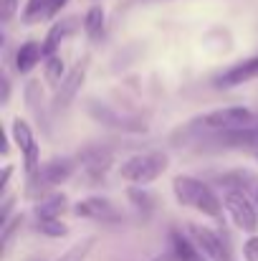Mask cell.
Here are the masks:
<instances>
[{
  "label": "cell",
  "mask_w": 258,
  "mask_h": 261,
  "mask_svg": "<svg viewBox=\"0 0 258 261\" xmlns=\"http://www.w3.org/2000/svg\"><path fill=\"white\" fill-rule=\"evenodd\" d=\"M172 193L180 205H192L195 211H200L210 218H220V213H223V200L213 193L210 185H205L203 180H197L192 175H177L172 180Z\"/></svg>",
  "instance_id": "obj_1"
},
{
  "label": "cell",
  "mask_w": 258,
  "mask_h": 261,
  "mask_svg": "<svg viewBox=\"0 0 258 261\" xmlns=\"http://www.w3.org/2000/svg\"><path fill=\"white\" fill-rule=\"evenodd\" d=\"M167 155L165 152H142V155H134L129 158L127 163H122L119 173L124 180L129 182H137V185H147L152 180H157L160 175L167 170Z\"/></svg>",
  "instance_id": "obj_2"
},
{
  "label": "cell",
  "mask_w": 258,
  "mask_h": 261,
  "mask_svg": "<svg viewBox=\"0 0 258 261\" xmlns=\"http://www.w3.org/2000/svg\"><path fill=\"white\" fill-rule=\"evenodd\" d=\"M74 160L69 158H53L48 163H43L38 168V173L33 177H28V195H38L43 190H51L61 182H66L71 175H74Z\"/></svg>",
  "instance_id": "obj_3"
},
{
  "label": "cell",
  "mask_w": 258,
  "mask_h": 261,
  "mask_svg": "<svg viewBox=\"0 0 258 261\" xmlns=\"http://www.w3.org/2000/svg\"><path fill=\"white\" fill-rule=\"evenodd\" d=\"M223 205L228 211V216L233 218V223L246 231V233H256L258 228V211L256 205L251 203V198L241 190V188H231L223 195Z\"/></svg>",
  "instance_id": "obj_4"
},
{
  "label": "cell",
  "mask_w": 258,
  "mask_h": 261,
  "mask_svg": "<svg viewBox=\"0 0 258 261\" xmlns=\"http://www.w3.org/2000/svg\"><path fill=\"white\" fill-rule=\"evenodd\" d=\"M200 124L208 129H241V127H251L253 124V112L246 107H225V109H215L200 117Z\"/></svg>",
  "instance_id": "obj_5"
},
{
  "label": "cell",
  "mask_w": 258,
  "mask_h": 261,
  "mask_svg": "<svg viewBox=\"0 0 258 261\" xmlns=\"http://www.w3.org/2000/svg\"><path fill=\"white\" fill-rule=\"evenodd\" d=\"M10 135H13V140H15L18 150L23 152L25 175H28V177H33V175L38 173L41 163H38V142H36V137H33V132H31L28 122H25V119H20V117H15V119H13V124H10Z\"/></svg>",
  "instance_id": "obj_6"
},
{
  "label": "cell",
  "mask_w": 258,
  "mask_h": 261,
  "mask_svg": "<svg viewBox=\"0 0 258 261\" xmlns=\"http://www.w3.org/2000/svg\"><path fill=\"white\" fill-rule=\"evenodd\" d=\"M89 112H91L101 124L114 127V129H122V132H145V129H147L145 119L132 117V114H119V112H114V109H109V107H101V104H96V101L89 104Z\"/></svg>",
  "instance_id": "obj_7"
},
{
  "label": "cell",
  "mask_w": 258,
  "mask_h": 261,
  "mask_svg": "<svg viewBox=\"0 0 258 261\" xmlns=\"http://www.w3.org/2000/svg\"><path fill=\"white\" fill-rule=\"evenodd\" d=\"M190 233H192L197 249L210 261H228V249H225L223 239L215 231H210L205 226H190Z\"/></svg>",
  "instance_id": "obj_8"
},
{
  "label": "cell",
  "mask_w": 258,
  "mask_h": 261,
  "mask_svg": "<svg viewBox=\"0 0 258 261\" xmlns=\"http://www.w3.org/2000/svg\"><path fill=\"white\" fill-rule=\"evenodd\" d=\"M86 69H89V64L81 61L76 69H71V71L64 76L61 87L56 91V99H53V107H56V109H66V107L74 101V96L79 94V89H81V84H84V79H86Z\"/></svg>",
  "instance_id": "obj_9"
},
{
  "label": "cell",
  "mask_w": 258,
  "mask_h": 261,
  "mask_svg": "<svg viewBox=\"0 0 258 261\" xmlns=\"http://www.w3.org/2000/svg\"><path fill=\"white\" fill-rule=\"evenodd\" d=\"M74 213H76L79 218H91V221H119L117 208H114L106 198H99V195L79 200L76 208H74Z\"/></svg>",
  "instance_id": "obj_10"
},
{
  "label": "cell",
  "mask_w": 258,
  "mask_h": 261,
  "mask_svg": "<svg viewBox=\"0 0 258 261\" xmlns=\"http://www.w3.org/2000/svg\"><path fill=\"white\" fill-rule=\"evenodd\" d=\"M256 76H258V56L256 59H248V61H241L233 69H228L225 74H220L215 79V87L231 89V87H238V84L248 82V79H256Z\"/></svg>",
  "instance_id": "obj_11"
},
{
  "label": "cell",
  "mask_w": 258,
  "mask_h": 261,
  "mask_svg": "<svg viewBox=\"0 0 258 261\" xmlns=\"http://www.w3.org/2000/svg\"><path fill=\"white\" fill-rule=\"evenodd\" d=\"M76 25H79V18H64V20L53 23V28L48 31V36H46V41H43V56H46V59H48V56H56L61 41H66V38L76 31Z\"/></svg>",
  "instance_id": "obj_12"
},
{
  "label": "cell",
  "mask_w": 258,
  "mask_h": 261,
  "mask_svg": "<svg viewBox=\"0 0 258 261\" xmlns=\"http://www.w3.org/2000/svg\"><path fill=\"white\" fill-rule=\"evenodd\" d=\"M79 160H81V165L86 168V173L91 177H101L111 165V152L104 150V147H86L84 152L79 155Z\"/></svg>",
  "instance_id": "obj_13"
},
{
  "label": "cell",
  "mask_w": 258,
  "mask_h": 261,
  "mask_svg": "<svg viewBox=\"0 0 258 261\" xmlns=\"http://www.w3.org/2000/svg\"><path fill=\"white\" fill-rule=\"evenodd\" d=\"M220 147H233V150H248L258 145V132L251 127H241V129H225L218 137Z\"/></svg>",
  "instance_id": "obj_14"
},
{
  "label": "cell",
  "mask_w": 258,
  "mask_h": 261,
  "mask_svg": "<svg viewBox=\"0 0 258 261\" xmlns=\"http://www.w3.org/2000/svg\"><path fill=\"white\" fill-rule=\"evenodd\" d=\"M41 56H43V46H41L38 41H25V43L18 48V54H15V69H18L20 74H31V71L38 66Z\"/></svg>",
  "instance_id": "obj_15"
},
{
  "label": "cell",
  "mask_w": 258,
  "mask_h": 261,
  "mask_svg": "<svg viewBox=\"0 0 258 261\" xmlns=\"http://www.w3.org/2000/svg\"><path fill=\"white\" fill-rule=\"evenodd\" d=\"M172 239V254L177 261H208L205 254L197 249V244H192L187 236H182L180 231H172L170 233Z\"/></svg>",
  "instance_id": "obj_16"
},
{
  "label": "cell",
  "mask_w": 258,
  "mask_h": 261,
  "mask_svg": "<svg viewBox=\"0 0 258 261\" xmlns=\"http://www.w3.org/2000/svg\"><path fill=\"white\" fill-rule=\"evenodd\" d=\"M25 101H28V107H31V112H33V117H36V122L48 132V112H46V101H43V91L38 87V82H31L28 87H25Z\"/></svg>",
  "instance_id": "obj_17"
},
{
  "label": "cell",
  "mask_w": 258,
  "mask_h": 261,
  "mask_svg": "<svg viewBox=\"0 0 258 261\" xmlns=\"http://www.w3.org/2000/svg\"><path fill=\"white\" fill-rule=\"evenodd\" d=\"M66 208V195L64 193H53L48 198H43L38 205H36V218L38 221H53L64 213Z\"/></svg>",
  "instance_id": "obj_18"
},
{
  "label": "cell",
  "mask_w": 258,
  "mask_h": 261,
  "mask_svg": "<svg viewBox=\"0 0 258 261\" xmlns=\"http://www.w3.org/2000/svg\"><path fill=\"white\" fill-rule=\"evenodd\" d=\"M84 31H86L89 38H99V36H101V31H104V10H101L99 5H94V8L86 10Z\"/></svg>",
  "instance_id": "obj_19"
},
{
  "label": "cell",
  "mask_w": 258,
  "mask_h": 261,
  "mask_svg": "<svg viewBox=\"0 0 258 261\" xmlns=\"http://www.w3.org/2000/svg\"><path fill=\"white\" fill-rule=\"evenodd\" d=\"M48 8H51V0H28L23 8V20L33 23L36 18H46Z\"/></svg>",
  "instance_id": "obj_20"
},
{
  "label": "cell",
  "mask_w": 258,
  "mask_h": 261,
  "mask_svg": "<svg viewBox=\"0 0 258 261\" xmlns=\"http://www.w3.org/2000/svg\"><path fill=\"white\" fill-rule=\"evenodd\" d=\"M38 231L46 233V236H51V239H61V236L69 233L66 223H61L59 218H53V221H38Z\"/></svg>",
  "instance_id": "obj_21"
},
{
  "label": "cell",
  "mask_w": 258,
  "mask_h": 261,
  "mask_svg": "<svg viewBox=\"0 0 258 261\" xmlns=\"http://www.w3.org/2000/svg\"><path fill=\"white\" fill-rule=\"evenodd\" d=\"M64 59L61 56H48L46 59V79L48 82H64Z\"/></svg>",
  "instance_id": "obj_22"
},
{
  "label": "cell",
  "mask_w": 258,
  "mask_h": 261,
  "mask_svg": "<svg viewBox=\"0 0 258 261\" xmlns=\"http://www.w3.org/2000/svg\"><path fill=\"white\" fill-rule=\"evenodd\" d=\"M129 200H132L139 211H145V213H150V211H152V195H150L147 190L132 188V190H129Z\"/></svg>",
  "instance_id": "obj_23"
},
{
  "label": "cell",
  "mask_w": 258,
  "mask_h": 261,
  "mask_svg": "<svg viewBox=\"0 0 258 261\" xmlns=\"http://www.w3.org/2000/svg\"><path fill=\"white\" fill-rule=\"evenodd\" d=\"M243 256H246V261H258V236H251L243 244Z\"/></svg>",
  "instance_id": "obj_24"
},
{
  "label": "cell",
  "mask_w": 258,
  "mask_h": 261,
  "mask_svg": "<svg viewBox=\"0 0 258 261\" xmlns=\"http://www.w3.org/2000/svg\"><path fill=\"white\" fill-rule=\"evenodd\" d=\"M15 8H18V0H3V10H0L3 20H8V18L15 13Z\"/></svg>",
  "instance_id": "obj_25"
},
{
  "label": "cell",
  "mask_w": 258,
  "mask_h": 261,
  "mask_svg": "<svg viewBox=\"0 0 258 261\" xmlns=\"http://www.w3.org/2000/svg\"><path fill=\"white\" fill-rule=\"evenodd\" d=\"M10 175H13V168H10V165H5V170H3V180H0V190H3V193L8 190V180H10Z\"/></svg>",
  "instance_id": "obj_26"
},
{
  "label": "cell",
  "mask_w": 258,
  "mask_h": 261,
  "mask_svg": "<svg viewBox=\"0 0 258 261\" xmlns=\"http://www.w3.org/2000/svg\"><path fill=\"white\" fill-rule=\"evenodd\" d=\"M0 84H3V99H0V101H3V104H8V96H10V82H8V76H3V82H0Z\"/></svg>",
  "instance_id": "obj_27"
},
{
  "label": "cell",
  "mask_w": 258,
  "mask_h": 261,
  "mask_svg": "<svg viewBox=\"0 0 258 261\" xmlns=\"http://www.w3.org/2000/svg\"><path fill=\"white\" fill-rule=\"evenodd\" d=\"M172 259H175V254L172 256L170 254H162V256H157V259H152V261H172Z\"/></svg>",
  "instance_id": "obj_28"
},
{
  "label": "cell",
  "mask_w": 258,
  "mask_h": 261,
  "mask_svg": "<svg viewBox=\"0 0 258 261\" xmlns=\"http://www.w3.org/2000/svg\"><path fill=\"white\" fill-rule=\"evenodd\" d=\"M256 198H258V190H256Z\"/></svg>",
  "instance_id": "obj_29"
}]
</instances>
